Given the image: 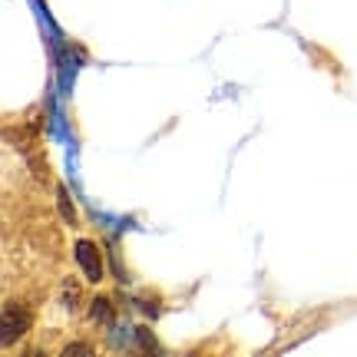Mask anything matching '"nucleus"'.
I'll use <instances>...</instances> for the list:
<instances>
[{
  "label": "nucleus",
  "mask_w": 357,
  "mask_h": 357,
  "mask_svg": "<svg viewBox=\"0 0 357 357\" xmlns=\"http://www.w3.org/2000/svg\"><path fill=\"white\" fill-rule=\"evenodd\" d=\"M26 328H30V311H26L24 305H3V334H0V341H3V347L13 344L17 337H24Z\"/></svg>",
  "instance_id": "1"
},
{
  "label": "nucleus",
  "mask_w": 357,
  "mask_h": 357,
  "mask_svg": "<svg viewBox=\"0 0 357 357\" xmlns=\"http://www.w3.org/2000/svg\"><path fill=\"white\" fill-rule=\"evenodd\" d=\"M77 265L83 268V275L86 281H102V252L96 242H89V238H79L77 242Z\"/></svg>",
  "instance_id": "2"
},
{
  "label": "nucleus",
  "mask_w": 357,
  "mask_h": 357,
  "mask_svg": "<svg viewBox=\"0 0 357 357\" xmlns=\"http://www.w3.org/2000/svg\"><path fill=\"white\" fill-rule=\"evenodd\" d=\"M89 318L100 324H113V301L109 298H93L89 301Z\"/></svg>",
  "instance_id": "3"
},
{
  "label": "nucleus",
  "mask_w": 357,
  "mask_h": 357,
  "mask_svg": "<svg viewBox=\"0 0 357 357\" xmlns=\"http://www.w3.org/2000/svg\"><path fill=\"white\" fill-rule=\"evenodd\" d=\"M56 199H60V215H63V222H70V225H73V222H77V208H73V202H70V192H66L63 185L56 189Z\"/></svg>",
  "instance_id": "4"
},
{
  "label": "nucleus",
  "mask_w": 357,
  "mask_h": 357,
  "mask_svg": "<svg viewBox=\"0 0 357 357\" xmlns=\"http://www.w3.org/2000/svg\"><path fill=\"white\" fill-rule=\"evenodd\" d=\"M136 337H139V344L146 347V351H159V347H155V341H153V334L146 331V328H136Z\"/></svg>",
  "instance_id": "5"
},
{
  "label": "nucleus",
  "mask_w": 357,
  "mask_h": 357,
  "mask_svg": "<svg viewBox=\"0 0 357 357\" xmlns=\"http://www.w3.org/2000/svg\"><path fill=\"white\" fill-rule=\"evenodd\" d=\"M63 298H66V307L73 311V307H77V305H73V301H77V298H79L77 284H70V281H66V284H63Z\"/></svg>",
  "instance_id": "6"
}]
</instances>
